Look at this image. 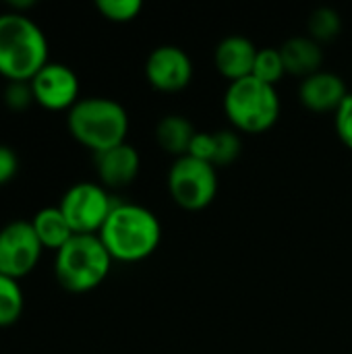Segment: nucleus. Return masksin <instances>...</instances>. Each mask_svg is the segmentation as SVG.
Wrapping results in <instances>:
<instances>
[{"mask_svg":"<svg viewBox=\"0 0 352 354\" xmlns=\"http://www.w3.org/2000/svg\"><path fill=\"white\" fill-rule=\"evenodd\" d=\"M98 236L112 259L133 263L147 259L158 249L162 241V224L149 207L116 201Z\"/></svg>","mask_w":352,"mask_h":354,"instance_id":"1","label":"nucleus"},{"mask_svg":"<svg viewBox=\"0 0 352 354\" xmlns=\"http://www.w3.org/2000/svg\"><path fill=\"white\" fill-rule=\"evenodd\" d=\"M48 60V37L27 15L0 12V75L6 81H29Z\"/></svg>","mask_w":352,"mask_h":354,"instance_id":"2","label":"nucleus"},{"mask_svg":"<svg viewBox=\"0 0 352 354\" xmlns=\"http://www.w3.org/2000/svg\"><path fill=\"white\" fill-rule=\"evenodd\" d=\"M68 133L93 153L127 143L129 112L112 97H81L66 114Z\"/></svg>","mask_w":352,"mask_h":354,"instance_id":"3","label":"nucleus"},{"mask_svg":"<svg viewBox=\"0 0 352 354\" xmlns=\"http://www.w3.org/2000/svg\"><path fill=\"white\" fill-rule=\"evenodd\" d=\"M112 255L98 234H73L56 251L54 274L62 288L71 292H89L110 274Z\"/></svg>","mask_w":352,"mask_h":354,"instance_id":"4","label":"nucleus"},{"mask_svg":"<svg viewBox=\"0 0 352 354\" xmlns=\"http://www.w3.org/2000/svg\"><path fill=\"white\" fill-rule=\"evenodd\" d=\"M280 95L276 85L249 75L228 83L224 91V112L234 129L245 133L270 131L280 118Z\"/></svg>","mask_w":352,"mask_h":354,"instance_id":"5","label":"nucleus"},{"mask_svg":"<svg viewBox=\"0 0 352 354\" xmlns=\"http://www.w3.org/2000/svg\"><path fill=\"white\" fill-rule=\"evenodd\" d=\"M168 191L183 209H203L218 195V168L193 156L176 158L168 170Z\"/></svg>","mask_w":352,"mask_h":354,"instance_id":"6","label":"nucleus"},{"mask_svg":"<svg viewBox=\"0 0 352 354\" xmlns=\"http://www.w3.org/2000/svg\"><path fill=\"white\" fill-rule=\"evenodd\" d=\"M114 203L116 199L104 185L81 180L64 191L58 207L75 234H98Z\"/></svg>","mask_w":352,"mask_h":354,"instance_id":"7","label":"nucleus"},{"mask_svg":"<svg viewBox=\"0 0 352 354\" xmlns=\"http://www.w3.org/2000/svg\"><path fill=\"white\" fill-rule=\"evenodd\" d=\"M41 243L31 220H12L0 228V274L15 280L33 272L41 257Z\"/></svg>","mask_w":352,"mask_h":354,"instance_id":"8","label":"nucleus"},{"mask_svg":"<svg viewBox=\"0 0 352 354\" xmlns=\"http://www.w3.org/2000/svg\"><path fill=\"white\" fill-rule=\"evenodd\" d=\"M33 100L46 110H71L79 97V77L64 62H46L29 79Z\"/></svg>","mask_w":352,"mask_h":354,"instance_id":"9","label":"nucleus"},{"mask_svg":"<svg viewBox=\"0 0 352 354\" xmlns=\"http://www.w3.org/2000/svg\"><path fill=\"white\" fill-rule=\"evenodd\" d=\"M145 79L158 91H180L193 79L191 56L174 44L158 46L145 60Z\"/></svg>","mask_w":352,"mask_h":354,"instance_id":"10","label":"nucleus"},{"mask_svg":"<svg viewBox=\"0 0 352 354\" xmlns=\"http://www.w3.org/2000/svg\"><path fill=\"white\" fill-rule=\"evenodd\" d=\"M93 160L100 185H104L106 189L129 187L137 178L141 168L139 151L131 143H120L106 151L93 153Z\"/></svg>","mask_w":352,"mask_h":354,"instance_id":"11","label":"nucleus"},{"mask_svg":"<svg viewBox=\"0 0 352 354\" xmlns=\"http://www.w3.org/2000/svg\"><path fill=\"white\" fill-rule=\"evenodd\" d=\"M349 95L346 83L332 71H317L299 85V100L311 112H336Z\"/></svg>","mask_w":352,"mask_h":354,"instance_id":"12","label":"nucleus"},{"mask_svg":"<svg viewBox=\"0 0 352 354\" xmlns=\"http://www.w3.org/2000/svg\"><path fill=\"white\" fill-rule=\"evenodd\" d=\"M257 46L241 33H230L222 37L214 50V62L216 68L220 71L222 77H226L230 83L245 79L253 75L255 66V56H257Z\"/></svg>","mask_w":352,"mask_h":354,"instance_id":"13","label":"nucleus"},{"mask_svg":"<svg viewBox=\"0 0 352 354\" xmlns=\"http://www.w3.org/2000/svg\"><path fill=\"white\" fill-rule=\"evenodd\" d=\"M280 54L286 66V73L297 77H309L322 71L324 64V50L309 35H293L280 46Z\"/></svg>","mask_w":352,"mask_h":354,"instance_id":"14","label":"nucleus"},{"mask_svg":"<svg viewBox=\"0 0 352 354\" xmlns=\"http://www.w3.org/2000/svg\"><path fill=\"white\" fill-rule=\"evenodd\" d=\"M195 133L197 131L191 124V120L180 116V114H166L156 124L158 145L174 158H183L189 153V147H191Z\"/></svg>","mask_w":352,"mask_h":354,"instance_id":"15","label":"nucleus"},{"mask_svg":"<svg viewBox=\"0 0 352 354\" xmlns=\"http://www.w3.org/2000/svg\"><path fill=\"white\" fill-rule=\"evenodd\" d=\"M31 226H33V230H35L41 247L44 249H52V251H58L75 234L58 205L41 207L31 218Z\"/></svg>","mask_w":352,"mask_h":354,"instance_id":"16","label":"nucleus"},{"mask_svg":"<svg viewBox=\"0 0 352 354\" xmlns=\"http://www.w3.org/2000/svg\"><path fill=\"white\" fill-rule=\"evenodd\" d=\"M307 29H309V37H313L317 44L332 41L342 31V17L334 6H326V4L317 6L309 15Z\"/></svg>","mask_w":352,"mask_h":354,"instance_id":"17","label":"nucleus"},{"mask_svg":"<svg viewBox=\"0 0 352 354\" xmlns=\"http://www.w3.org/2000/svg\"><path fill=\"white\" fill-rule=\"evenodd\" d=\"M25 307V297L19 280L0 274V328L12 326Z\"/></svg>","mask_w":352,"mask_h":354,"instance_id":"18","label":"nucleus"},{"mask_svg":"<svg viewBox=\"0 0 352 354\" xmlns=\"http://www.w3.org/2000/svg\"><path fill=\"white\" fill-rule=\"evenodd\" d=\"M286 73L280 48H259L255 56V66H253V77H257L263 83L276 85Z\"/></svg>","mask_w":352,"mask_h":354,"instance_id":"19","label":"nucleus"},{"mask_svg":"<svg viewBox=\"0 0 352 354\" xmlns=\"http://www.w3.org/2000/svg\"><path fill=\"white\" fill-rule=\"evenodd\" d=\"M243 149L241 137L234 129H220L214 133V160L212 164L216 168L230 166L232 162L239 160Z\"/></svg>","mask_w":352,"mask_h":354,"instance_id":"20","label":"nucleus"},{"mask_svg":"<svg viewBox=\"0 0 352 354\" xmlns=\"http://www.w3.org/2000/svg\"><path fill=\"white\" fill-rule=\"evenodd\" d=\"M95 8L108 21L127 23V21H133L141 12L143 2L141 0H95Z\"/></svg>","mask_w":352,"mask_h":354,"instance_id":"21","label":"nucleus"},{"mask_svg":"<svg viewBox=\"0 0 352 354\" xmlns=\"http://www.w3.org/2000/svg\"><path fill=\"white\" fill-rule=\"evenodd\" d=\"M2 100L6 104V108H10L15 112H21L25 108H29L31 104H35L29 81H8L4 85Z\"/></svg>","mask_w":352,"mask_h":354,"instance_id":"22","label":"nucleus"},{"mask_svg":"<svg viewBox=\"0 0 352 354\" xmlns=\"http://www.w3.org/2000/svg\"><path fill=\"white\" fill-rule=\"evenodd\" d=\"M334 127L340 137V141L352 149V93L344 97L340 108L334 112Z\"/></svg>","mask_w":352,"mask_h":354,"instance_id":"23","label":"nucleus"},{"mask_svg":"<svg viewBox=\"0 0 352 354\" xmlns=\"http://www.w3.org/2000/svg\"><path fill=\"white\" fill-rule=\"evenodd\" d=\"M187 156H193L197 160H203V162H210L214 160V133H195L193 141H191V147H189V153Z\"/></svg>","mask_w":352,"mask_h":354,"instance_id":"24","label":"nucleus"},{"mask_svg":"<svg viewBox=\"0 0 352 354\" xmlns=\"http://www.w3.org/2000/svg\"><path fill=\"white\" fill-rule=\"evenodd\" d=\"M19 170V158L17 151L10 145L0 143V187L10 183Z\"/></svg>","mask_w":352,"mask_h":354,"instance_id":"25","label":"nucleus"}]
</instances>
